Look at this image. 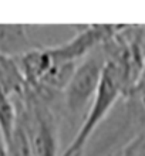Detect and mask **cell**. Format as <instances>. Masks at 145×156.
<instances>
[{
  "label": "cell",
  "mask_w": 145,
  "mask_h": 156,
  "mask_svg": "<svg viewBox=\"0 0 145 156\" xmlns=\"http://www.w3.org/2000/svg\"><path fill=\"white\" fill-rule=\"evenodd\" d=\"M105 66L107 51L104 44L77 64L61 95V109L70 123H75L80 118L84 119L100 88Z\"/></svg>",
  "instance_id": "cell-1"
},
{
  "label": "cell",
  "mask_w": 145,
  "mask_h": 156,
  "mask_svg": "<svg viewBox=\"0 0 145 156\" xmlns=\"http://www.w3.org/2000/svg\"><path fill=\"white\" fill-rule=\"evenodd\" d=\"M44 45L38 44L29 34L24 24H0V54L17 58L31 50Z\"/></svg>",
  "instance_id": "cell-2"
},
{
  "label": "cell",
  "mask_w": 145,
  "mask_h": 156,
  "mask_svg": "<svg viewBox=\"0 0 145 156\" xmlns=\"http://www.w3.org/2000/svg\"><path fill=\"white\" fill-rule=\"evenodd\" d=\"M6 156H34V151L23 123L17 119L10 139L6 142Z\"/></svg>",
  "instance_id": "cell-3"
},
{
  "label": "cell",
  "mask_w": 145,
  "mask_h": 156,
  "mask_svg": "<svg viewBox=\"0 0 145 156\" xmlns=\"http://www.w3.org/2000/svg\"><path fill=\"white\" fill-rule=\"evenodd\" d=\"M121 151L127 156H145V125L129 138Z\"/></svg>",
  "instance_id": "cell-4"
},
{
  "label": "cell",
  "mask_w": 145,
  "mask_h": 156,
  "mask_svg": "<svg viewBox=\"0 0 145 156\" xmlns=\"http://www.w3.org/2000/svg\"><path fill=\"white\" fill-rule=\"evenodd\" d=\"M128 97H132V98L137 99V102L141 105L142 109L145 111V62H144V67H142V71H141V74H140L137 84H135L132 92Z\"/></svg>",
  "instance_id": "cell-5"
},
{
  "label": "cell",
  "mask_w": 145,
  "mask_h": 156,
  "mask_svg": "<svg viewBox=\"0 0 145 156\" xmlns=\"http://www.w3.org/2000/svg\"><path fill=\"white\" fill-rule=\"evenodd\" d=\"M107 156H127V155H125V153L122 152V151H121V149H117L115 152L110 153V155H107Z\"/></svg>",
  "instance_id": "cell-6"
}]
</instances>
